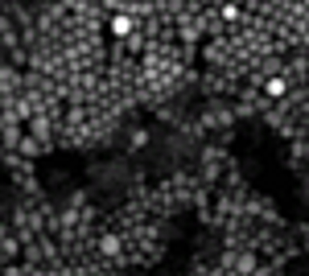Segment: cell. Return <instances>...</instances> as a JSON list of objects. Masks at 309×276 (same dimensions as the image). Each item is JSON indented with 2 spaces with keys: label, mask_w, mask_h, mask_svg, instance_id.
I'll list each match as a JSON object with an SVG mask.
<instances>
[{
  "label": "cell",
  "mask_w": 309,
  "mask_h": 276,
  "mask_svg": "<svg viewBox=\"0 0 309 276\" xmlns=\"http://www.w3.org/2000/svg\"><path fill=\"white\" fill-rule=\"evenodd\" d=\"M111 29H116V33H128V29H132V21H128V17H116V25H111Z\"/></svg>",
  "instance_id": "6da1fadb"
}]
</instances>
